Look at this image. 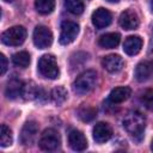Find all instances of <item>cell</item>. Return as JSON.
Instances as JSON below:
<instances>
[{
	"label": "cell",
	"mask_w": 153,
	"mask_h": 153,
	"mask_svg": "<svg viewBox=\"0 0 153 153\" xmlns=\"http://www.w3.org/2000/svg\"><path fill=\"white\" fill-rule=\"evenodd\" d=\"M78 33H79V25L75 22L66 20L61 24V32L59 41L62 45L71 44L72 42L75 41Z\"/></svg>",
	"instance_id": "7"
},
{
	"label": "cell",
	"mask_w": 153,
	"mask_h": 153,
	"mask_svg": "<svg viewBox=\"0 0 153 153\" xmlns=\"http://www.w3.org/2000/svg\"><path fill=\"white\" fill-rule=\"evenodd\" d=\"M12 61L16 66L25 68L30 65V55L26 51H18L16 54H13L12 56Z\"/></svg>",
	"instance_id": "24"
},
{
	"label": "cell",
	"mask_w": 153,
	"mask_h": 153,
	"mask_svg": "<svg viewBox=\"0 0 153 153\" xmlns=\"http://www.w3.org/2000/svg\"><path fill=\"white\" fill-rule=\"evenodd\" d=\"M120 35L116 33V32H109V33H105L103 36L99 37L98 39V44L104 48V49H112V48H116L120 43Z\"/></svg>",
	"instance_id": "18"
},
{
	"label": "cell",
	"mask_w": 153,
	"mask_h": 153,
	"mask_svg": "<svg viewBox=\"0 0 153 153\" xmlns=\"http://www.w3.org/2000/svg\"><path fill=\"white\" fill-rule=\"evenodd\" d=\"M92 135H93V140L98 143H104L106 141L110 140V137L112 136V129L110 127V124L105 123V122H98L92 130Z\"/></svg>",
	"instance_id": "11"
},
{
	"label": "cell",
	"mask_w": 153,
	"mask_h": 153,
	"mask_svg": "<svg viewBox=\"0 0 153 153\" xmlns=\"http://www.w3.org/2000/svg\"><path fill=\"white\" fill-rule=\"evenodd\" d=\"M65 7L72 14H81L84 11V2L81 0H65Z\"/></svg>",
	"instance_id": "23"
},
{
	"label": "cell",
	"mask_w": 153,
	"mask_h": 153,
	"mask_svg": "<svg viewBox=\"0 0 153 153\" xmlns=\"http://www.w3.org/2000/svg\"><path fill=\"white\" fill-rule=\"evenodd\" d=\"M38 72L48 79H56L60 71L55 56L50 54L41 56V59L38 60Z\"/></svg>",
	"instance_id": "3"
},
{
	"label": "cell",
	"mask_w": 153,
	"mask_h": 153,
	"mask_svg": "<svg viewBox=\"0 0 153 153\" xmlns=\"http://www.w3.org/2000/svg\"><path fill=\"white\" fill-rule=\"evenodd\" d=\"M7 71V59L4 54H0V74L4 75Z\"/></svg>",
	"instance_id": "27"
},
{
	"label": "cell",
	"mask_w": 153,
	"mask_h": 153,
	"mask_svg": "<svg viewBox=\"0 0 153 153\" xmlns=\"http://www.w3.org/2000/svg\"><path fill=\"white\" fill-rule=\"evenodd\" d=\"M106 1H109V2H112V4H116V2H118L120 0H106Z\"/></svg>",
	"instance_id": "28"
},
{
	"label": "cell",
	"mask_w": 153,
	"mask_h": 153,
	"mask_svg": "<svg viewBox=\"0 0 153 153\" xmlns=\"http://www.w3.org/2000/svg\"><path fill=\"white\" fill-rule=\"evenodd\" d=\"M102 66L109 73H118L124 66V61L120 55L110 54L102 59Z\"/></svg>",
	"instance_id": "10"
},
{
	"label": "cell",
	"mask_w": 153,
	"mask_h": 153,
	"mask_svg": "<svg viewBox=\"0 0 153 153\" xmlns=\"http://www.w3.org/2000/svg\"><path fill=\"white\" fill-rule=\"evenodd\" d=\"M23 87H24V84H23L20 80L13 78V79H11V80L7 82L6 88H5V94H6V97L10 98V99H16V98H18L19 96H22V93H23Z\"/></svg>",
	"instance_id": "16"
},
{
	"label": "cell",
	"mask_w": 153,
	"mask_h": 153,
	"mask_svg": "<svg viewBox=\"0 0 153 153\" xmlns=\"http://www.w3.org/2000/svg\"><path fill=\"white\" fill-rule=\"evenodd\" d=\"M68 143L73 151L81 152L87 148V140L80 130H71L68 134Z\"/></svg>",
	"instance_id": "13"
},
{
	"label": "cell",
	"mask_w": 153,
	"mask_h": 153,
	"mask_svg": "<svg viewBox=\"0 0 153 153\" xmlns=\"http://www.w3.org/2000/svg\"><path fill=\"white\" fill-rule=\"evenodd\" d=\"M130 94H131V90L128 86L115 87L109 94V100L114 104H118V103L127 100L130 97Z\"/></svg>",
	"instance_id": "17"
},
{
	"label": "cell",
	"mask_w": 153,
	"mask_h": 153,
	"mask_svg": "<svg viewBox=\"0 0 153 153\" xmlns=\"http://www.w3.org/2000/svg\"><path fill=\"white\" fill-rule=\"evenodd\" d=\"M60 143H61L60 134L53 128L45 129L41 134L39 140H38L39 148L43 151H47V152H51V151L57 149L60 147Z\"/></svg>",
	"instance_id": "5"
},
{
	"label": "cell",
	"mask_w": 153,
	"mask_h": 153,
	"mask_svg": "<svg viewBox=\"0 0 153 153\" xmlns=\"http://www.w3.org/2000/svg\"><path fill=\"white\" fill-rule=\"evenodd\" d=\"M38 134V126L36 122L33 121H29L26 122L20 131V142L25 146H29L31 143L35 142L36 137Z\"/></svg>",
	"instance_id": "8"
},
{
	"label": "cell",
	"mask_w": 153,
	"mask_h": 153,
	"mask_svg": "<svg viewBox=\"0 0 153 153\" xmlns=\"http://www.w3.org/2000/svg\"><path fill=\"white\" fill-rule=\"evenodd\" d=\"M32 39H33V44L38 49H45L49 48L53 43V33L50 29H48L47 26L38 25L33 30Z\"/></svg>",
	"instance_id": "6"
},
{
	"label": "cell",
	"mask_w": 153,
	"mask_h": 153,
	"mask_svg": "<svg viewBox=\"0 0 153 153\" xmlns=\"http://www.w3.org/2000/svg\"><path fill=\"white\" fill-rule=\"evenodd\" d=\"M141 100H142L143 105H145L147 109L153 110V91H152V90L146 91V92L143 93V96H142Z\"/></svg>",
	"instance_id": "26"
},
{
	"label": "cell",
	"mask_w": 153,
	"mask_h": 153,
	"mask_svg": "<svg viewBox=\"0 0 153 153\" xmlns=\"http://www.w3.org/2000/svg\"><path fill=\"white\" fill-rule=\"evenodd\" d=\"M151 149L153 151V140H152V142H151Z\"/></svg>",
	"instance_id": "29"
},
{
	"label": "cell",
	"mask_w": 153,
	"mask_h": 153,
	"mask_svg": "<svg viewBox=\"0 0 153 153\" xmlns=\"http://www.w3.org/2000/svg\"><path fill=\"white\" fill-rule=\"evenodd\" d=\"M142 48V39L139 36H129L124 39L123 43V51L127 55L134 56L140 53Z\"/></svg>",
	"instance_id": "15"
},
{
	"label": "cell",
	"mask_w": 153,
	"mask_h": 153,
	"mask_svg": "<svg viewBox=\"0 0 153 153\" xmlns=\"http://www.w3.org/2000/svg\"><path fill=\"white\" fill-rule=\"evenodd\" d=\"M152 8H153V0H152ZM153 11V10H152Z\"/></svg>",
	"instance_id": "31"
},
{
	"label": "cell",
	"mask_w": 153,
	"mask_h": 153,
	"mask_svg": "<svg viewBox=\"0 0 153 153\" xmlns=\"http://www.w3.org/2000/svg\"><path fill=\"white\" fill-rule=\"evenodd\" d=\"M12 131L6 124H1L0 128V146L7 147L12 145Z\"/></svg>",
	"instance_id": "25"
},
{
	"label": "cell",
	"mask_w": 153,
	"mask_h": 153,
	"mask_svg": "<svg viewBox=\"0 0 153 153\" xmlns=\"http://www.w3.org/2000/svg\"><path fill=\"white\" fill-rule=\"evenodd\" d=\"M97 115V110L93 106H81L78 110V117L82 122H91Z\"/></svg>",
	"instance_id": "22"
},
{
	"label": "cell",
	"mask_w": 153,
	"mask_h": 153,
	"mask_svg": "<svg viewBox=\"0 0 153 153\" xmlns=\"http://www.w3.org/2000/svg\"><path fill=\"white\" fill-rule=\"evenodd\" d=\"M97 84V73L94 71H86L76 76L73 82V91L76 94H87Z\"/></svg>",
	"instance_id": "2"
},
{
	"label": "cell",
	"mask_w": 153,
	"mask_h": 153,
	"mask_svg": "<svg viewBox=\"0 0 153 153\" xmlns=\"http://www.w3.org/2000/svg\"><path fill=\"white\" fill-rule=\"evenodd\" d=\"M92 24L96 26V29H104L106 26H109L111 24L112 20V16L111 13L103 7L97 8L93 13H92Z\"/></svg>",
	"instance_id": "9"
},
{
	"label": "cell",
	"mask_w": 153,
	"mask_h": 153,
	"mask_svg": "<svg viewBox=\"0 0 153 153\" xmlns=\"http://www.w3.org/2000/svg\"><path fill=\"white\" fill-rule=\"evenodd\" d=\"M25 38H26V29L24 26H19V25L7 29L1 35L2 43L6 45H12V47L23 44Z\"/></svg>",
	"instance_id": "4"
},
{
	"label": "cell",
	"mask_w": 153,
	"mask_h": 153,
	"mask_svg": "<svg viewBox=\"0 0 153 153\" xmlns=\"http://www.w3.org/2000/svg\"><path fill=\"white\" fill-rule=\"evenodd\" d=\"M120 25L124 30H135L139 26V16L133 10H124L120 14Z\"/></svg>",
	"instance_id": "12"
},
{
	"label": "cell",
	"mask_w": 153,
	"mask_h": 153,
	"mask_svg": "<svg viewBox=\"0 0 153 153\" xmlns=\"http://www.w3.org/2000/svg\"><path fill=\"white\" fill-rule=\"evenodd\" d=\"M35 8L41 14H49L55 8V0H35Z\"/></svg>",
	"instance_id": "19"
},
{
	"label": "cell",
	"mask_w": 153,
	"mask_h": 153,
	"mask_svg": "<svg viewBox=\"0 0 153 153\" xmlns=\"http://www.w3.org/2000/svg\"><path fill=\"white\" fill-rule=\"evenodd\" d=\"M134 76L137 81L143 82L153 76V62L152 61H141L136 65Z\"/></svg>",
	"instance_id": "14"
},
{
	"label": "cell",
	"mask_w": 153,
	"mask_h": 153,
	"mask_svg": "<svg viewBox=\"0 0 153 153\" xmlns=\"http://www.w3.org/2000/svg\"><path fill=\"white\" fill-rule=\"evenodd\" d=\"M67 90L63 86H57L51 91V100L56 105H61L67 99Z\"/></svg>",
	"instance_id": "21"
},
{
	"label": "cell",
	"mask_w": 153,
	"mask_h": 153,
	"mask_svg": "<svg viewBox=\"0 0 153 153\" xmlns=\"http://www.w3.org/2000/svg\"><path fill=\"white\" fill-rule=\"evenodd\" d=\"M122 126L129 135L135 139H140L146 127V120L139 111H130L123 117Z\"/></svg>",
	"instance_id": "1"
},
{
	"label": "cell",
	"mask_w": 153,
	"mask_h": 153,
	"mask_svg": "<svg viewBox=\"0 0 153 153\" xmlns=\"http://www.w3.org/2000/svg\"><path fill=\"white\" fill-rule=\"evenodd\" d=\"M5 2H11V1H13V0H4Z\"/></svg>",
	"instance_id": "30"
},
{
	"label": "cell",
	"mask_w": 153,
	"mask_h": 153,
	"mask_svg": "<svg viewBox=\"0 0 153 153\" xmlns=\"http://www.w3.org/2000/svg\"><path fill=\"white\" fill-rule=\"evenodd\" d=\"M38 94H39V88L37 87V85H35L32 81L24 84L23 93H22V96L24 97V99H26V100H31V99L37 98Z\"/></svg>",
	"instance_id": "20"
}]
</instances>
